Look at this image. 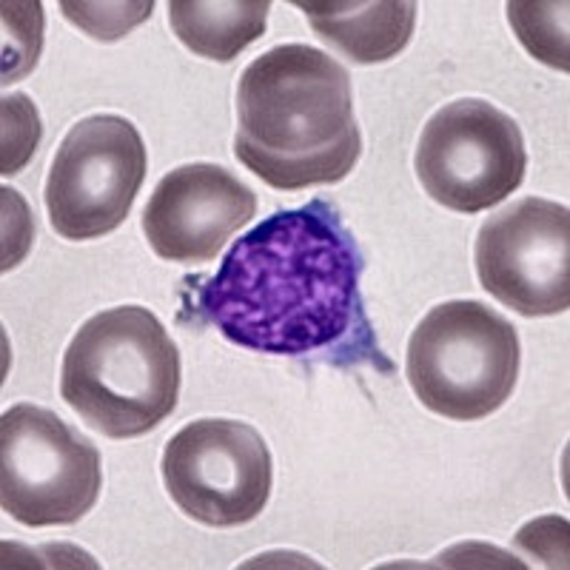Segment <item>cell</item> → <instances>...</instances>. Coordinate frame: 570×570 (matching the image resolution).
Masks as SVG:
<instances>
[{
    "mask_svg": "<svg viewBox=\"0 0 570 570\" xmlns=\"http://www.w3.org/2000/svg\"><path fill=\"white\" fill-rule=\"evenodd\" d=\"M234 155L279 191L345 180L363 155L345 66L308 43L252 60L237 86Z\"/></svg>",
    "mask_w": 570,
    "mask_h": 570,
    "instance_id": "obj_2",
    "label": "cell"
},
{
    "mask_svg": "<svg viewBox=\"0 0 570 570\" xmlns=\"http://www.w3.org/2000/svg\"><path fill=\"white\" fill-rule=\"evenodd\" d=\"M43 46V7L3 3V86L27 78Z\"/></svg>",
    "mask_w": 570,
    "mask_h": 570,
    "instance_id": "obj_14",
    "label": "cell"
},
{
    "mask_svg": "<svg viewBox=\"0 0 570 570\" xmlns=\"http://www.w3.org/2000/svg\"><path fill=\"white\" fill-rule=\"evenodd\" d=\"M104 488L98 445L55 411L20 402L0 416V505L27 528L75 525Z\"/></svg>",
    "mask_w": 570,
    "mask_h": 570,
    "instance_id": "obj_5",
    "label": "cell"
},
{
    "mask_svg": "<svg viewBox=\"0 0 570 570\" xmlns=\"http://www.w3.org/2000/svg\"><path fill=\"white\" fill-rule=\"evenodd\" d=\"M414 166L431 200L451 212L480 214L522 186L528 151L511 115L488 100L465 98L428 120Z\"/></svg>",
    "mask_w": 570,
    "mask_h": 570,
    "instance_id": "obj_6",
    "label": "cell"
},
{
    "mask_svg": "<svg viewBox=\"0 0 570 570\" xmlns=\"http://www.w3.org/2000/svg\"><path fill=\"white\" fill-rule=\"evenodd\" d=\"M60 396L109 440L149 434L177 409L180 354L142 305H117L80 325L63 354Z\"/></svg>",
    "mask_w": 570,
    "mask_h": 570,
    "instance_id": "obj_3",
    "label": "cell"
},
{
    "mask_svg": "<svg viewBox=\"0 0 570 570\" xmlns=\"http://www.w3.org/2000/svg\"><path fill=\"white\" fill-rule=\"evenodd\" d=\"M365 259L337 208L314 200L243 234L197 292V312L228 343L305 356L368 328L360 299Z\"/></svg>",
    "mask_w": 570,
    "mask_h": 570,
    "instance_id": "obj_1",
    "label": "cell"
},
{
    "mask_svg": "<svg viewBox=\"0 0 570 570\" xmlns=\"http://www.w3.org/2000/svg\"><path fill=\"white\" fill-rule=\"evenodd\" d=\"M314 32L354 63H385L411 43L416 3L411 0H297Z\"/></svg>",
    "mask_w": 570,
    "mask_h": 570,
    "instance_id": "obj_11",
    "label": "cell"
},
{
    "mask_svg": "<svg viewBox=\"0 0 570 570\" xmlns=\"http://www.w3.org/2000/svg\"><path fill=\"white\" fill-rule=\"evenodd\" d=\"M268 0H171L169 27L188 52L228 63L266 35Z\"/></svg>",
    "mask_w": 570,
    "mask_h": 570,
    "instance_id": "obj_12",
    "label": "cell"
},
{
    "mask_svg": "<svg viewBox=\"0 0 570 570\" xmlns=\"http://www.w3.org/2000/svg\"><path fill=\"white\" fill-rule=\"evenodd\" d=\"M40 142L38 109L27 95L3 98V175H18Z\"/></svg>",
    "mask_w": 570,
    "mask_h": 570,
    "instance_id": "obj_16",
    "label": "cell"
},
{
    "mask_svg": "<svg viewBox=\"0 0 570 570\" xmlns=\"http://www.w3.org/2000/svg\"><path fill=\"white\" fill-rule=\"evenodd\" d=\"M66 20L83 29L89 38L95 40H120L140 27L142 20L151 18L155 3L151 0H140V3H60Z\"/></svg>",
    "mask_w": 570,
    "mask_h": 570,
    "instance_id": "obj_15",
    "label": "cell"
},
{
    "mask_svg": "<svg viewBox=\"0 0 570 570\" xmlns=\"http://www.w3.org/2000/svg\"><path fill=\"white\" fill-rule=\"evenodd\" d=\"M257 197L240 177L214 163H188L155 186L142 208V234L160 259L203 266L254 220Z\"/></svg>",
    "mask_w": 570,
    "mask_h": 570,
    "instance_id": "obj_10",
    "label": "cell"
},
{
    "mask_svg": "<svg viewBox=\"0 0 570 570\" xmlns=\"http://www.w3.org/2000/svg\"><path fill=\"white\" fill-rule=\"evenodd\" d=\"M149 169L146 142L131 120L91 115L69 129L46 177V212L71 243L98 240L124 226Z\"/></svg>",
    "mask_w": 570,
    "mask_h": 570,
    "instance_id": "obj_7",
    "label": "cell"
},
{
    "mask_svg": "<svg viewBox=\"0 0 570 570\" xmlns=\"http://www.w3.org/2000/svg\"><path fill=\"white\" fill-rule=\"evenodd\" d=\"M508 20L533 58L568 71V3H508Z\"/></svg>",
    "mask_w": 570,
    "mask_h": 570,
    "instance_id": "obj_13",
    "label": "cell"
},
{
    "mask_svg": "<svg viewBox=\"0 0 570 570\" xmlns=\"http://www.w3.org/2000/svg\"><path fill=\"white\" fill-rule=\"evenodd\" d=\"M405 374L428 411L454 422L485 420L517 389L519 334L480 299H451L414 328Z\"/></svg>",
    "mask_w": 570,
    "mask_h": 570,
    "instance_id": "obj_4",
    "label": "cell"
},
{
    "mask_svg": "<svg viewBox=\"0 0 570 570\" xmlns=\"http://www.w3.org/2000/svg\"><path fill=\"white\" fill-rule=\"evenodd\" d=\"M160 471L171 502L206 528L246 525L272 497V451L240 420L188 422L166 442Z\"/></svg>",
    "mask_w": 570,
    "mask_h": 570,
    "instance_id": "obj_8",
    "label": "cell"
},
{
    "mask_svg": "<svg viewBox=\"0 0 570 570\" xmlns=\"http://www.w3.org/2000/svg\"><path fill=\"white\" fill-rule=\"evenodd\" d=\"M482 288L522 317H553L570 305V214L525 197L491 214L473 246Z\"/></svg>",
    "mask_w": 570,
    "mask_h": 570,
    "instance_id": "obj_9",
    "label": "cell"
}]
</instances>
